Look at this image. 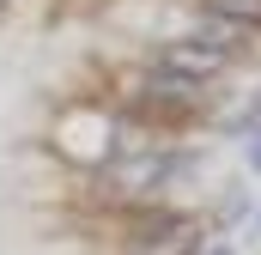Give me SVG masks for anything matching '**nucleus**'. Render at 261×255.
Segmentation results:
<instances>
[{"label": "nucleus", "mask_w": 261, "mask_h": 255, "mask_svg": "<svg viewBox=\"0 0 261 255\" xmlns=\"http://www.w3.org/2000/svg\"><path fill=\"white\" fill-rule=\"evenodd\" d=\"M195 249H200V225L195 219H176V213L146 219L134 231V243H128V255H195Z\"/></svg>", "instance_id": "1"}, {"label": "nucleus", "mask_w": 261, "mask_h": 255, "mask_svg": "<svg viewBox=\"0 0 261 255\" xmlns=\"http://www.w3.org/2000/svg\"><path fill=\"white\" fill-rule=\"evenodd\" d=\"M231 61L225 49H213V43H200V37H182V43H164V55H158V67H170V73H182V79H213L219 67Z\"/></svg>", "instance_id": "2"}, {"label": "nucleus", "mask_w": 261, "mask_h": 255, "mask_svg": "<svg viewBox=\"0 0 261 255\" xmlns=\"http://www.w3.org/2000/svg\"><path fill=\"white\" fill-rule=\"evenodd\" d=\"M243 31H249V24H237V18H225V12H206V18L195 24V37H200V43H213V49H225V55L243 43Z\"/></svg>", "instance_id": "3"}, {"label": "nucleus", "mask_w": 261, "mask_h": 255, "mask_svg": "<svg viewBox=\"0 0 261 255\" xmlns=\"http://www.w3.org/2000/svg\"><path fill=\"white\" fill-rule=\"evenodd\" d=\"M164 170H170V158H164V152H152V158L122 164V183H128V189H146V183H164Z\"/></svg>", "instance_id": "4"}, {"label": "nucleus", "mask_w": 261, "mask_h": 255, "mask_svg": "<svg viewBox=\"0 0 261 255\" xmlns=\"http://www.w3.org/2000/svg\"><path fill=\"white\" fill-rule=\"evenodd\" d=\"M152 91H158V97H170V104H189L200 85H195V79H182V73H170V67H158V73H152Z\"/></svg>", "instance_id": "5"}, {"label": "nucleus", "mask_w": 261, "mask_h": 255, "mask_svg": "<svg viewBox=\"0 0 261 255\" xmlns=\"http://www.w3.org/2000/svg\"><path fill=\"white\" fill-rule=\"evenodd\" d=\"M206 12H225L237 24H261V0H206Z\"/></svg>", "instance_id": "6"}, {"label": "nucleus", "mask_w": 261, "mask_h": 255, "mask_svg": "<svg viewBox=\"0 0 261 255\" xmlns=\"http://www.w3.org/2000/svg\"><path fill=\"white\" fill-rule=\"evenodd\" d=\"M237 128H243V134H261V91H255V104L243 110V122H237Z\"/></svg>", "instance_id": "7"}, {"label": "nucleus", "mask_w": 261, "mask_h": 255, "mask_svg": "<svg viewBox=\"0 0 261 255\" xmlns=\"http://www.w3.org/2000/svg\"><path fill=\"white\" fill-rule=\"evenodd\" d=\"M249 164H255V170H261V140H255V152H249Z\"/></svg>", "instance_id": "8"}, {"label": "nucleus", "mask_w": 261, "mask_h": 255, "mask_svg": "<svg viewBox=\"0 0 261 255\" xmlns=\"http://www.w3.org/2000/svg\"><path fill=\"white\" fill-rule=\"evenodd\" d=\"M206 255H231V249H225V243H213V249H206Z\"/></svg>", "instance_id": "9"}]
</instances>
